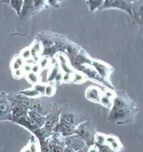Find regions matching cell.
Instances as JSON below:
<instances>
[{"label": "cell", "mask_w": 143, "mask_h": 152, "mask_svg": "<svg viewBox=\"0 0 143 152\" xmlns=\"http://www.w3.org/2000/svg\"><path fill=\"white\" fill-rule=\"evenodd\" d=\"M138 112L136 106L122 108L112 107L110 109L108 120L111 123L119 125L132 123Z\"/></svg>", "instance_id": "1"}, {"label": "cell", "mask_w": 143, "mask_h": 152, "mask_svg": "<svg viewBox=\"0 0 143 152\" xmlns=\"http://www.w3.org/2000/svg\"><path fill=\"white\" fill-rule=\"evenodd\" d=\"M97 133L91 121H87L76 127V134L83 140L87 147L95 144V135Z\"/></svg>", "instance_id": "2"}, {"label": "cell", "mask_w": 143, "mask_h": 152, "mask_svg": "<svg viewBox=\"0 0 143 152\" xmlns=\"http://www.w3.org/2000/svg\"><path fill=\"white\" fill-rule=\"evenodd\" d=\"M31 106L30 110L35 111L44 116H47L52 109L54 102L49 97L42 96L36 99H30Z\"/></svg>", "instance_id": "3"}, {"label": "cell", "mask_w": 143, "mask_h": 152, "mask_svg": "<svg viewBox=\"0 0 143 152\" xmlns=\"http://www.w3.org/2000/svg\"><path fill=\"white\" fill-rule=\"evenodd\" d=\"M61 113L59 106L57 104L54 103L50 112L45 116V121L43 126V128L49 134H51L53 133V129L59 121Z\"/></svg>", "instance_id": "4"}, {"label": "cell", "mask_w": 143, "mask_h": 152, "mask_svg": "<svg viewBox=\"0 0 143 152\" xmlns=\"http://www.w3.org/2000/svg\"><path fill=\"white\" fill-rule=\"evenodd\" d=\"M61 118L76 127L81 124L89 121L91 119L90 116L88 114L77 111H70L61 113Z\"/></svg>", "instance_id": "5"}, {"label": "cell", "mask_w": 143, "mask_h": 152, "mask_svg": "<svg viewBox=\"0 0 143 152\" xmlns=\"http://www.w3.org/2000/svg\"><path fill=\"white\" fill-rule=\"evenodd\" d=\"M11 104L7 94L0 92V123L11 120Z\"/></svg>", "instance_id": "6"}, {"label": "cell", "mask_w": 143, "mask_h": 152, "mask_svg": "<svg viewBox=\"0 0 143 152\" xmlns=\"http://www.w3.org/2000/svg\"><path fill=\"white\" fill-rule=\"evenodd\" d=\"M47 142L50 152H63L66 147L64 137L58 133L53 132L47 139Z\"/></svg>", "instance_id": "7"}, {"label": "cell", "mask_w": 143, "mask_h": 152, "mask_svg": "<svg viewBox=\"0 0 143 152\" xmlns=\"http://www.w3.org/2000/svg\"><path fill=\"white\" fill-rule=\"evenodd\" d=\"M110 8H117L127 12L131 16H133L132 11V5L125 0H104V4L99 10L106 9Z\"/></svg>", "instance_id": "8"}, {"label": "cell", "mask_w": 143, "mask_h": 152, "mask_svg": "<svg viewBox=\"0 0 143 152\" xmlns=\"http://www.w3.org/2000/svg\"><path fill=\"white\" fill-rule=\"evenodd\" d=\"M53 132L59 133L63 137H67L76 134V126L61 118Z\"/></svg>", "instance_id": "9"}, {"label": "cell", "mask_w": 143, "mask_h": 152, "mask_svg": "<svg viewBox=\"0 0 143 152\" xmlns=\"http://www.w3.org/2000/svg\"><path fill=\"white\" fill-rule=\"evenodd\" d=\"M11 123L18 124L28 130L31 134L35 129L40 128L37 124L29 117L28 113L19 118L12 120Z\"/></svg>", "instance_id": "10"}, {"label": "cell", "mask_w": 143, "mask_h": 152, "mask_svg": "<svg viewBox=\"0 0 143 152\" xmlns=\"http://www.w3.org/2000/svg\"><path fill=\"white\" fill-rule=\"evenodd\" d=\"M102 94L103 91L98 87L90 86L85 91V96L86 100L89 101L96 104H100Z\"/></svg>", "instance_id": "11"}, {"label": "cell", "mask_w": 143, "mask_h": 152, "mask_svg": "<svg viewBox=\"0 0 143 152\" xmlns=\"http://www.w3.org/2000/svg\"><path fill=\"white\" fill-rule=\"evenodd\" d=\"M64 142L66 146L70 147L76 152L78 151L86 146L85 142L77 134L64 137Z\"/></svg>", "instance_id": "12"}, {"label": "cell", "mask_w": 143, "mask_h": 152, "mask_svg": "<svg viewBox=\"0 0 143 152\" xmlns=\"http://www.w3.org/2000/svg\"><path fill=\"white\" fill-rule=\"evenodd\" d=\"M105 144L115 152H120L124 149V145L119 138L114 134H106Z\"/></svg>", "instance_id": "13"}, {"label": "cell", "mask_w": 143, "mask_h": 152, "mask_svg": "<svg viewBox=\"0 0 143 152\" xmlns=\"http://www.w3.org/2000/svg\"><path fill=\"white\" fill-rule=\"evenodd\" d=\"M40 147L38 139L34 135H31L29 138V142L20 152H40Z\"/></svg>", "instance_id": "14"}, {"label": "cell", "mask_w": 143, "mask_h": 152, "mask_svg": "<svg viewBox=\"0 0 143 152\" xmlns=\"http://www.w3.org/2000/svg\"><path fill=\"white\" fill-rule=\"evenodd\" d=\"M35 11L34 6L33 0H24L23 5L20 14L21 20L26 19L28 16Z\"/></svg>", "instance_id": "15"}, {"label": "cell", "mask_w": 143, "mask_h": 152, "mask_svg": "<svg viewBox=\"0 0 143 152\" xmlns=\"http://www.w3.org/2000/svg\"><path fill=\"white\" fill-rule=\"evenodd\" d=\"M28 115L40 128L43 127L45 121V116H44L35 111L30 110L28 111Z\"/></svg>", "instance_id": "16"}, {"label": "cell", "mask_w": 143, "mask_h": 152, "mask_svg": "<svg viewBox=\"0 0 143 152\" xmlns=\"http://www.w3.org/2000/svg\"><path fill=\"white\" fill-rule=\"evenodd\" d=\"M32 134L38 139L39 142H42L46 140L50 134H49L43 127L38 128L34 131Z\"/></svg>", "instance_id": "17"}, {"label": "cell", "mask_w": 143, "mask_h": 152, "mask_svg": "<svg viewBox=\"0 0 143 152\" xmlns=\"http://www.w3.org/2000/svg\"><path fill=\"white\" fill-rule=\"evenodd\" d=\"M18 92L20 94L24 95L25 97L29 99H36L43 96L41 95V94L39 93L38 91L36 90L33 87L32 88H28L25 90L21 91Z\"/></svg>", "instance_id": "18"}, {"label": "cell", "mask_w": 143, "mask_h": 152, "mask_svg": "<svg viewBox=\"0 0 143 152\" xmlns=\"http://www.w3.org/2000/svg\"><path fill=\"white\" fill-rule=\"evenodd\" d=\"M104 0H87V4L89 7L90 10L93 12L96 9H99L104 4Z\"/></svg>", "instance_id": "19"}, {"label": "cell", "mask_w": 143, "mask_h": 152, "mask_svg": "<svg viewBox=\"0 0 143 152\" xmlns=\"http://www.w3.org/2000/svg\"><path fill=\"white\" fill-rule=\"evenodd\" d=\"M24 0H11L9 5L15 10L16 13L20 15L23 5Z\"/></svg>", "instance_id": "20"}, {"label": "cell", "mask_w": 143, "mask_h": 152, "mask_svg": "<svg viewBox=\"0 0 143 152\" xmlns=\"http://www.w3.org/2000/svg\"><path fill=\"white\" fill-rule=\"evenodd\" d=\"M100 104L104 106L105 107L110 109L113 104V99L110 98L109 97L107 96L105 94H102V95L101 98Z\"/></svg>", "instance_id": "21"}, {"label": "cell", "mask_w": 143, "mask_h": 152, "mask_svg": "<svg viewBox=\"0 0 143 152\" xmlns=\"http://www.w3.org/2000/svg\"><path fill=\"white\" fill-rule=\"evenodd\" d=\"M57 87L55 85L49 84L45 86V88L44 91V96L45 97H50L54 96L56 94Z\"/></svg>", "instance_id": "22"}, {"label": "cell", "mask_w": 143, "mask_h": 152, "mask_svg": "<svg viewBox=\"0 0 143 152\" xmlns=\"http://www.w3.org/2000/svg\"><path fill=\"white\" fill-rule=\"evenodd\" d=\"M106 134L101 132H97L95 135V144H104L106 143Z\"/></svg>", "instance_id": "23"}, {"label": "cell", "mask_w": 143, "mask_h": 152, "mask_svg": "<svg viewBox=\"0 0 143 152\" xmlns=\"http://www.w3.org/2000/svg\"><path fill=\"white\" fill-rule=\"evenodd\" d=\"M26 80L29 81V82L30 83L33 84L34 85L38 84L39 82V78L36 73L31 72L28 73L26 75Z\"/></svg>", "instance_id": "24"}, {"label": "cell", "mask_w": 143, "mask_h": 152, "mask_svg": "<svg viewBox=\"0 0 143 152\" xmlns=\"http://www.w3.org/2000/svg\"><path fill=\"white\" fill-rule=\"evenodd\" d=\"M86 81V78L80 74H76L73 77H72V81L73 83L76 84H82Z\"/></svg>", "instance_id": "25"}, {"label": "cell", "mask_w": 143, "mask_h": 152, "mask_svg": "<svg viewBox=\"0 0 143 152\" xmlns=\"http://www.w3.org/2000/svg\"><path fill=\"white\" fill-rule=\"evenodd\" d=\"M47 2V0H33L34 6L35 11L44 7Z\"/></svg>", "instance_id": "26"}, {"label": "cell", "mask_w": 143, "mask_h": 152, "mask_svg": "<svg viewBox=\"0 0 143 152\" xmlns=\"http://www.w3.org/2000/svg\"><path fill=\"white\" fill-rule=\"evenodd\" d=\"M96 145L97 146L100 152H115L106 144H96Z\"/></svg>", "instance_id": "27"}, {"label": "cell", "mask_w": 143, "mask_h": 152, "mask_svg": "<svg viewBox=\"0 0 143 152\" xmlns=\"http://www.w3.org/2000/svg\"><path fill=\"white\" fill-rule=\"evenodd\" d=\"M58 74V69L57 67L54 68L52 69V71L50 73V74L49 75L48 77V81L50 82H52L54 81L56 77V76H57Z\"/></svg>", "instance_id": "28"}, {"label": "cell", "mask_w": 143, "mask_h": 152, "mask_svg": "<svg viewBox=\"0 0 143 152\" xmlns=\"http://www.w3.org/2000/svg\"><path fill=\"white\" fill-rule=\"evenodd\" d=\"M39 144L40 147V152H50L48 147L47 139L44 142H39Z\"/></svg>", "instance_id": "29"}, {"label": "cell", "mask_w": 143, "mask_h": 152, "mask_svg": "<svg viewBox=\"0 0 143 152\" xmlns=\"http://www.w3.org/2000/svg\"><path fill=\"white\" fill-rule=\"evenodd\" d=\"M45 86H46V85L38 83L36 85H34L33 87L36 90L38 91L39 93H40L41 95L44 96V91H45Z\"/></svg>", "instance_id": "30"}, {"label": "cell", "mask_w": 143, "mask_h": 152, "mask_svg": "<svg viewBox=\"0 0 143 152\" xmlns=\"http://www.w3.org/2000/svg\"><path fill=\"white\" fill-rule=\"evenodd\" d=\"M12 74H13V76L15 78H16V79L21 78L23 75V73L20 69H18V70H15V71H12Z\"/></svg>", "instance_id": "31"}, {"label": "cell", "mask_w": 143, "mask_h": 152, "mask_svg": "<svg viewBox=\"0 0 143 152\" xmlns=\"http://www.w3.org/2000/svg\"><path fill=\"white\" fill-rule=\"evenodd\" d=\"M64 0H48L49 4L53 7H58Z\"/></svg>", "instance_id": "32"}, {"label": "cell", "mask_w": 143, "mask_h": 152, "mask_svg": "<svg viewBox=\"0 0 143 152\" xmlns=\"http://www.w3.org/2000/svg\"><path fill=\"white\" fill-rule=\"evenodd\" d=\"M72 81V77L70 76L69 73L66 74L63 77V82L68 83Z\"/></svg>", "instance_id": "33"}, {"label": "cell", "mask_w": 143, "mask_h": 152, "mask_svg": "<svg viewBox=\"0 0 143 152\" xmlns=\"http://www.w3.org/2000/svg\"><path fill=\"white\" fill-rule=\"evenodd\" d=\"M55 83L57 84L58 85H61L63 83V76L62 74L58 73L55 78Z\"/></svg>", "instance_id": "34"}, {"label": "cell", "mask_w": 143, "mask_h": 152, "mask_svg": "<svg viewBox=\"0 0 143 152\" xmlns=\"http://www.w3.org/2000/svg\"><path fill=\"white\" fill-rule=\"evenodd\" d=\"M88 152H100V151L97 146L95 144H94L93 145L88 147Z\"/></svg>", "instance_id": "35"}, {"label": "cell", "mask_w": 143, "mask_h": 152, "mask_svg": "<svg viewBox=\"0 0 143 152\" xmlns=\"http://www.w3.org/2000/svg\"><path fill=\"white\" fill-rule=\"evenodd\" d=\"M63 152H76V151H74L72 148L70 147H68V146H66L64 148V150Z\"/></svg>", "instance_id": "36"}, {"label": "cell", "mask_w": 143, "mask_h": 152, "mask_svg": "<svg viewBox=\"0 0 143 152\" xmlns=\"http://www.w3.org/2000/svg\"><path fill=\"white\" fill-rule=\"evenodd\" d=\"M88 147H87L86 145L85 147L82 148L81 149L79 150L78 151H77L76 152H88Z\"/></svg>", "instance_id": "37"}, {"label": "cell", "mask_w": 143, "mask_h": 152, "mask_svg": "<svg viewBox=\"0 0 143 152\" xmlns=\"http://www.w3.org/2000/svg\"><path fill=\"white\" fill-rule=\"evenodd\" d=\"M125 1H126L128 2V3L132 5V4H133L134 3H135L136 2L138 1L139 0H125Z\"/></svg>", "instance_id": "38"}, {"label": "cell", "mask_w": 143, "mask_h": 152, "mask_svg": "<svg viewBox=\"0 0 143 152\" xmlns=\"http://www.w3.org/2000/svg\"><path fill=\"white\" fill-rule=\"evenodd\" d=\"M10 1H11V0H0V2H2V3H4V4H6L9 5Z\"/></svg>", "instance_id": "39"}]
</instances>
